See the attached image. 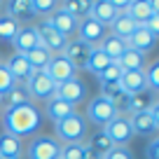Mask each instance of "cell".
Wrapping results in <instances>:
<instances>
[{"label":"cell","mask_w":159,"mask_h":159,"mask_svg":"<svg viewBox=\"0 0 159 159\" xmlns=\"http://www.w3.org/2000/svg\"><path fill=\"white\" fill-rule=\"evenodd\" d=\"M2 124H5V134H12L16 138L21 136L35 134L40 126V112L33 105H19V108L5 110L2 115Z\"/></svg>","instance_id":"1"},{"label":"cell","mask_w":159,"mask_h":159,"mask_svg":"<svg viewBox=\"0 0 159 159\" xmlns=\"http://www.w3.org/2000/svg\"><path fill=\"white\" fill-rule=\"evenodd\" d=\"M87 136V124L80 115H70V117L56 122V140H63L66 145L68 143H82Z\"/></svg>","instance_id":"2"},{"label":"cell","mask_w":159,"mask_h":159,"mask_svg":"<svg viewBox=\"0 0 159 159\" xmlns=\"http://www.w3.org/2000/svg\"><path fill=\"white\" fill-rule=\"evenodd\" d=\"M117 115H119V110L115 108V103L108 101L105 96H96V98H91L89 105H87V117H89L96 126H101V129H105Z\"/></svg>","instance_id":"3"},{"label":"cell","mask_w":159,"mask_h":159,"mask_svg":"<svg viewBox=\"0 0 159 159\" xmlns=\"http://www.w3.org/2000/svg\"><path fill=\"white\" fill-rule=\"evenodd\" d=\"M131 122V129H134V136H150V134H157L159 129V105L154 103L150 110L145 112H131L129 117Z\"/></svg>","instance_id":"4"},{"label":"cell","mask_w":159,"mask_h":159,"mask_svg":"<svg viewBox=\"0 0 159 159\" xmlns=\"http://www.w3.org/2000/svg\"><path fill=\"white\" fill-rule=\"evenodd\" d=\"M28 159H61V143L54 136H40L28 145Z\"/></svg>","instance_id":"5"},{"label":"cell","mask_w":159,"mask_h":159,"mask_svg":"<svg viewBox=\"0 0 159 159\" xmlns=\"http://www.w3.org/2000/svg\"><path fill=\"white\" fill-rule=\"evenodd\" d=\"M26 91H28V96H33V98L49 101V98H54V94H56V84L49 80V75L42 70V73H33L28 77Z\"/></svg>","instance_id":"6"},{"label":"cell","mask_w":159,"mask_h":159,"mask_svg":"<svg viewBox=\"0 0 159 159\" xmlns=\"http://www.w3.org/2000/svg\"><path fill=\"white\" fill-rule=\"evenodd\" d=\"M45 21H47V24H49L59 35H63L66 40H73V35H77V24H80V21L75 19V16H70L61 5L56 7V10L52 12Z\"/></svg>","instance_id":"7"},{"label":"cell","mask_w":159,"mask_h":159,"mask_svg":"<svg viewBox=\"0 0 159 159\" xmlns=\"http://www.w3.org/2000/svg\"><path fill=\"white\" fill-rule=\"evenodd\" d=\"M45 73L49 75V80L59 87V84H63V82H68V80H75V73H77V70L70 66V61L66 59L63 54H54L49 59V66L45 68Z\"/></svg>","instance_id":"8"},{"label":"cell","mask_w":159,"mask_h":159,"mask_svg":"<svg viewBox=\"0 0 159 159\" xmlns=\"http://www.w3.org/2000/svg\"><path fill=\"white\" fill-rule=\"evenodd\" d=\"M105 35H108V28L101 26L96 19H91V16L80 19V24H77V40H82L84 45L94 47V45H98Z\"/></svg>","instance_id":"9"},{"label":"cell","mask_w":159,"mask_h":159,"mask_svg":"<svg viewBox=\"0 0 159 159\" xmlns=\"http://www.w3.org/2000/svg\"><path fill=\"white\" fill-rule=\"evenodd\" d=\"M12 45H14V54H28V52L38 49L40 47V33H38V26H19L16 30L14 40H12Z\"/></svg>","instance_id":"10"},{"label":"cell","mask_w":159,"mask_h":159,"mask_svg":"<svg viewBox=\"0 0 159 159\" xmlns=\"http://www.w3.org/2000/svg\"><path fill=\"white\" fill-rule=\"evenodd\" d=\"M103 131L108 134V138L112 140V145H126L131 138H134L131 122H129V117H124V115H117Z\"/></svg>","instance_id":"11"},{"label":"cell","mask_w":159,"mask_h":159,"mask_svg":"<svg viewBox=\"0 0 159 159\" xmlns=\"http://www.w3.org/2000/svg\"><path fill=\"white\" fill-rule=\"evenodd\" d=\"M38 33H40V47H45L52 56H54V54H63L68 40H66L63 35L56 33L47 21H42V26H38Z\"/></svg>","instance_id":"12"},{"label":"cell","mask_w":159,"mask_h":159,"mask_svg":"<svg viewBox=\"0 0 159 159\" xmlns=\"http://www.w3.org/2000/svg\"><path fill=\"white\" fill-rule=\"evenodd\" d=\"M56 98H61V101H66L68 105H77V103H82L84 101V96H87V87L80 82L77 77L75 80H68V82H63V84H59L56 87Z\"/></svg>","instance_id":"13"},{"label":"cell","mask_w":159,"mask_h":159,"mask_svg":"<svg viewBox=\"0 0 159 159\" xmlns=\"http://www.w3.org/2000/svg\"><path fill=\"white\" fill-rule=\"evenodd\" d=\"M91 49H94V47L84 45L82 40H77V38H75V40H68V42H66L63 56L70 61V66H73V68L77 70V68H84V66H87V59H89Z\"/></svg>","instance_id":"14"},{"label":"cell","mask_w":159,"mask_h":159,"mask_svg":"<svg viewBox=\"0 0 159 159\" xmlns=\"http://www.w3.org/2000/svg\"><path fill=\"white\" fill-rule=\"evenodd\" d=\"M5 68H7V73L12 75V80H14L16 84H26L28 77L33 75V70H30V66H28V61H26L24 54H12L10 61L5 63Z\"/></svg>","instance_id":"15"},{"label":"cell","mask_w":159,"mask_h":159,"mask_svg":"<svg viewBox=\"0 0 159 159\" xmlns=\"http://www.w3.org/2000/svg\"><path fill=\"white\" fill-rule=\"evenodd\" d=\"M119 87L126 96H134V94H140V91L148 89V82H145V73L143 70H126L122 73L119 77Z\"/></svg>","instance_id":"16"},{"label":"cell","mask_w":159,"mask_h":159,"mask_svg":"<svg viewBox=\"0 0 159 159\" xmlns=\"http://www.w3.org/2000/svg\"><path fill=\"white\" fill-rule=\"evenodd\" d=\"M89 16H91V19H96L101 26H105V28H108V26L119 16V12L115 10L112 0H96V2H91Z\"/></svg>","instance_id":"17"},{"label":"cell","mask_w":159,"mask_h":159,"mask_svg":"<svg viewBox=\"0 0 159 159\" xmlns=\"http://www.w3.org/2000/svg\"><path fill=\"white\" fill-rule=\"evenodd\" d=\"M154 42H157V38H154L150 30H145L143 26H138V30H136V33L126 40V47H129V49L140 52V54L145 56V54H148V52L154 47Z\"/></svg>","instance_id":"18"},{"label":"cell","mask_w":159,"mask_h":159,"mask_svg":"<svg viewBox=\"0 0 159 159\" xmlns=\"http://www.w3.org/2000/svg\"><path fill=\"white\" fill-rule=\"evenodd\" d=\"M136 30H138V24H136L129 14H119L117 19L110 24V35H115V38H119V40H124V42L136 33Z\"/></svg>","instance_id":"19"},{"label":"cell","mask_w":159,"mask_h":159,"mask_svg":"<svg viewBox=\"0 0 159 159\" xmlns=\"http://www.w3.org/2000/svg\"><path fill=\"white\" fill-rule=\"evenodd\" d=\"M24 145L21 138L12 134H0V159H21Z\"/></svg>","instance_id":"20"},{"label":"cell","mask_w":159,"mask_h":159,"mask_svg":"<svg viewBox=\"0 0 159 159\" xmlns=\"http://www.w3.org/2000/svg\"><path fill=\"white\" fill-rule=\"evenodd\" d=\"M115 63L122 68V73H126V70H143V66H145V56L140 54V52L129 49V47H126V49L122 52V56H119Z\"/></svg>","instance_id":"21"},{"label":"cell","mask_w":159,"mask_h":159,"mask_svg":"<svg viewBox=\"0 0 159 159\" xmlns=\"http://www.w3.org/2000/svg\"><path fill=\"white\" fill-rule=\"evenodd\" d=\"M154 103H157V101H154V91L145 89V91H140V94H134V96L126 98V110H131V112H145V110H150Z\"/></svg>","instance_id":"22"},{"label":"cell","mask_w":159,"mask_h":159,"mask_svg":"<svg viewBox=\"0 0 159 159\" xmlns=\"http://www.w3.org/2000/svg\"><path fill=\"white\" fill-rule=\"evenodd\" d=\"M2 103H5L7 110L19 108V105H30V96H28V91H26V84H14L2 96Z\"/></svg>","instance_id":"23"},{"label":"cell","mask_w":159,"mask_h":159,"mask_svg":"<svg viewBox=\"0 0 159 159\" xmlns=\"http://www.w3.org/2000/svg\"><path fill=\"white\" fill-rule=\"evenodd\" d=\"M98 49H101V52H103V54H105V56H108V59L115 63V61H117L119 56H122V52L126 49V42L108 33L103 40H101V47H98Z\"/></svg>","instance_id":"24"},{"label":"cell","mask_w":159,"mask_h":159,"mask_svg":"<svg viewBox=\"0 0 159 159\" xmlns=\"http://www.w3.org/2000/svg\"><path fill=\"white\" fill-rule=\"evenodd\" d=\"M124 14H129L138 26H143L154 12H152V7H150V0H134V2H129V7H126Z\"/></svg>","instance_id":"25"},{"label":"cell","mask_w":159,"mask_h":159,"mask_svg":"<svg viewBox=\"0 0 159 159\" xmlns=\"http://www.w3.org/2000/svg\"><path fill=\"white\" fill-rule=\"evenodd\" d=\"M47 115H49L54 122H61V119H66V117H70V115H75V108L73 105H68L66 101H61V98H49V103H47Z\"/></svg>","instance_id":"26"},{"label":"cell","mask_w":159,"mask_h":159,"mask_svg":"<svg viewBox=\"0 0 159 159\" xmlns=\"http://www.w3.org/2000/svg\"><path fill=\"white\" fill-rule=\"evenodd\" d=\"M49 59H52V54L45 49V47H38V49H33V52L26 54V61H28V66H30L33 73H42V70L49 66Z\"/></svg>","instance_id":"27"},{"label":"cell","mask_w":159,"mask_h":159,"mask_svg":"<svg viewBox=\"0 0 159 159\" xmlns=\"http://www.w3.org/2000/svg\"><path fill=\"white\" fill-rule=\"evenodd\" d=\"M5 10H7L5 14L12 16L14 21L33 16V12H30V0H12V2H7V5H5Z\"/></svg>","instance_id":"28"},{"label":"cell","mask_w":159,"mask_h":159,"mask_svg":"<svg viewBox=\"0 0 159 159\" xmlns=\"http://www.w3.org/2000/svg\"><path fill=\"white\" fill-rule=\"evenodd\" d=\"M110 63H112V61H110L108 56H105L103 52L98 49V47H94V49H91V54H89V59H87V66H84V68L89 70V73L98 75L101 70H105Z\"/></svg>","instance_id":"29"},{"label":"cell","mask_w":159,"mask_h":159,"mask_svg":"<svg viewBox=\"0 0 159 159\" xmlns=\"http://www.w3.org/2000/svg\"><path fill=\"white\" fill-rule=\"evenodd\" d=\"M87 145H89L91 150H96V152H98L101 157H105V154H108L110 150L115 148V145H112V140L108 138V134H105L103 129H101V131H96V134L89 138V143H87Z\"/></svg>","instance_id":"30"},{"label":"cell","mask_w":159,"mask_h":159,"mask_svg":"<svg viewBox=\"0 0 159 159\" xmlns=\"http://www.w3.org/2000/svg\"><path fill=\"white\" fill-rule=\"evenodd\" d=\"M61 7H63L70 16H75V19L80 21V19H84V16H89L91 2L89 0H68V2H63Z\"/></svg>","instance_id":"31"},{"label":"cell","mask_w":159,"mask_h":159,"mask_svg":"<svg viewBox=\"0 0 159 159\" xmlns=\"http://www.w3.org/2000/svg\"><path fill=\"white\" fill-rule=\"evenodd\" d=\"M16 30H19V21H14L12 16H7L5 12L0 14V40H14Z\"/></svg>","instance_id":"32"},{"label":"cell","mask_w":159,"mask_h":159,"mask_svg":"<svg viewBox=\"0 0 159 159\" xmlns=\"http://www.w3.org/2000/svg\"><path fill=\"white\" fill-rule=\"evenodd\" d=\"M119 77H122V68L117 63H110L105 70L98 73V80H101V87H108V84H119Z\"/></svg>","instance_id":"33"},{"label":"cell","mask_w":159,"mask_h":159,"mask_svg":"<svg viewBox=\"0 0 159 159\" xmlns=\"http://www.w3.org/2000/svg\"><path fill=\"white\" fill-rule=\"evenodd\" d=\"M54 10H56V2H54V0H30V12H33V16L42 14L47 19Z\"/></svg>","instance_id":"34"},{"label":"cell","mask_w":159,"mask_h":159,"mask_svg":"<svg viewBox=\"0 0 159 159\" xmlns=\"http://www.w3.org/2000/svg\"><path fill=\"white\" fill-rule=\"evenodd\" d=\"M61 159H84V145L82 143L61 145Z\"/></svg>","instance_id":"35"},{"label":"cell","mask_w":159,"mask_h":159,"mask_svg":"<svg viewBox=\"0 0 159 159\" xmlns=\"http://www.w3.org/2000/svg\"><path fill=\"white\" fill-rule=\"evenodd\" d=\"M143 73H145L148 89H150V91H157V89H159V61H154V63L150 66L148 70H143Z\"/></svg>","instance_id":"36"},{"label":"cell","mask_w":159,"mask_h":159,"mask_svg":"<svg viewBox=\"0 0 159 159\" xmlns=\"http://www.w3.org/2000/svg\"><path fill=\"white\" fill-rule=\"evenodd\" d=\"M14 84H16V82L12 80V75L7 73V68H5V66L0 63V98H2V96H5V94H7V91H10Z\"/></svg>","instance_id":"37"},{"label":"cell","mask_w":159,"mask_h":159,"mask_svg":"<svg viewBox=\"0 0 159 159\" xmlns=\"http://www.w3.org/2000/svg\"><path fill=\"white\" fill-rule=\"evenodd\" d=\"M103 159H134V154H131V150L126 145H115Z\"/></svg>","instance_id":"38"},{"label":"cell","mask_w":159,"mask_h":159,"mask_svg":"<svg viewBox=\"0 0 159 159\" xmlns=\"http://www.w3.org/2000/svg\"><path fill=\"white\" fill-rule=\"evenodd\" d=\"M143 28H145V30H150V33L157 38V33H159V14H152V16H150V19L143 24Z\"/></svg>","instance_id":"39"},{"label":"cell","mask_w":159,"mask_h":159,"mask_svg":"<svg viewBox=\"0 0 159 159\" xmlns=\"http://www.w3.org/2000/svg\"><path fill=\"white\" fill-rule=\"evenodd\" d=\"M148 159H159V140H152L148 145Z\"/></svg>","instance_id":"40"},{"label":"cell","mask_w":159,"mask_h":159,"mask_svg":"<svg viewBox=\"0 0 159 159\" xmlns=\"http://www.w3.org/2000/svg\"><path fill=\"white\" fill-rule=\"evenodd\" d=\"M84 159H103V157H101L96 150H91L89 145H84Z\"/></svg>","instance_id":"41"},{"label":"cell","mask_w":159,"mask_h":159,"mask_svg":"<svg viewBox=\"0 0 159 159\" xmlns=\"http://www.w3.org/2000/svg\"><path fill=\"white\" fill-rule=\"evenodd\" d=\"M2 7H5V2H0V14H2Z\"/></svg>","instance_id":"42"}]
</instances>
